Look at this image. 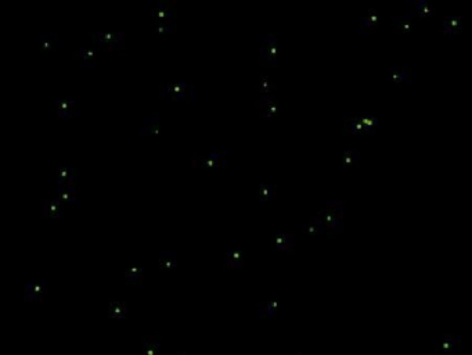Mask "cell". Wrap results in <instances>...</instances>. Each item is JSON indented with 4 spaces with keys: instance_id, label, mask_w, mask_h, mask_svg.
Listing matches in <instances>:
<instances>
[{
    "instance_id": "1",
    "label": "cell",
    "mask_w": 472,
    "mask_h": 355,
    "mask_svg": "<svg viewBox=\"0 0 472 355\" xmlns=\"http://www.w3.org/2000/svg\"><path fill=\"white\" fill-rule=\"evenodd\" d=\"M259 42V54H260V63L267 67H276L277 65L278 49H277V36L276 33L266 32L260 35Z\"/></svg>"
},
{
    "instance_id": "2",
    "label": "cell",
    "mask_w": 472,
    "mask_h": 355,
    "mask_svg": "<svg viewBox=\"0 0 472 355\" xmlns=\"http://www.w3.org/2000/svg\"><path fill=\"white\" fill-rule=\"evenodd\" d=\"M229 164V152L227 150H221V152H215L208 154L207 157L201 160H195V167H208V168H221L226 167Z\"/></svg>"
},
{
    "instance_id": "3",
    "label": "cell",
    "mask_w": 472,
    "mask_h": 355,
    "mask_svg": "<svg viewBox=\"0 0 472 355\" xmlns=\"http://www.w3.org/2000/svg\"><path fill=\"white\" fill-rule=\"evenodd\" d=\"M378 24H379V13L375 8H368L367 14L360 21V35L377 33Z\"/></svg>"
},
{
    "instance_id": "4",
    "label": "cell",
    "mask_w": 472,
    "mask_h": 355,
    "mask_svg": "<svg viewBox=\"0 0 472 355\" xmlns=\"http://www.w3.org/2000/svg\"><path fill=\"white\" fill-rule=\"evenodd\" d=\"M342 133L344 135H365L364 127L360 117H344L342 118Z\"/></svg>"
},
{
    "instance_id": "5",
    "label": "cell",
    "mask_w": 472,
    "mask_h": 355,
    "mask_svg": "<svg viewBox=\"0 0 472 355\" xmlns=\"http://www.w3.org/2000/svg\"><path fill=\"white\" fill-rule=\"evenodd\" d=\"M164 93H168V96H179L180 99H187L190 102L194 99V88L190 85H184V83L166 85V86H164Z\"/></svg>"
},
{
    "instance_id": "6",
    "label": "cell",
    "mask_w": 472,
    "mask_h": 355,
    "mask_svg": "<svg viewBox=\"0 0 472 355\" xmlns=\"http://www.w3.org/2000/svg\"><path fill=\"white\" fill-rule=\"evenodd\" d=\"M410 17H429L434 15L435 10L428 6V3L425 0H410L409 1Z\"/></svg>"
},
{
    "instance_id": "7",
    "label": "cell",
    "mask_w": 472,
    "mask_h": 355,
    "mask_svg": "<svg viewBox=\"0 0 472 355\" xmlns=\"http://www.w3.org/2000/svg\"><path fill=\"white\" fill-rule=\"evenodd\" d=\"M259 106H260V114H262V117H263V118H270V117H273V115L278 111L277 97L273 95L262 96V97H260V102H259Z\"/></svg>"
},
{
    "instance_id": "8",
    "label": "cell",
    "mask_w": 472,
    "mask_h": 355,
    "mask_svg": "<svg viewBox=\"0 0 472 355\" xmlns=\"http://www.w3.org/2000/svg\"><path fill=\"white\" fill-rule=\"evenodd\" d=\"M460 344H461V335L446 336L435 347V353H449V351H453V350L459 349Z\"/></svg>"
},
{
    "instance_id": "9",
    "label": "cell",
    "mask_w": 472,
    "mask_h": 355,
    "mask_svg": "<svg viewBox=\"0 0 472 355\" xmlns=\"http://www.w3.org/2000/svg\"><path fill=\"white\" fill-rule=\"evenodd\" d=\"M278 310V303L276 300H270V301H262L259 303V319H266V318H273L276 317Z\"/></svg>"
},
{
    "instance_id": "10",
    "label": "cell",
    "mask_w": 472,
    "mask_h": 355,
    "mask_svg": "<svg viewBox=\"0 0 472 355\" xmlns=\"http://www.w3.org/2000/svg\"><path fill=\"white\" fill-rule=\"evenodd\" d=\"M302 233L308 235H323L324 233V225L319 216H313L308 219V222L303 225Z\"/></svg>"
},
{
    "instance_id": "11",
    "label": "cell",
    "mask_w": 472,
    "mask_h": 355,
    "mask_svg": "<svg viewBox=\"0 0 472 355\" xmlns=\"http://www.w3.org/2000/svg\"><path fill=\"white\" fill-rule=\"evenodd\" d=\"M258 196L260 201H273L277 197V186L271 183H260L259 184Z\"/></svg>"
},
{
    "instance_id": "12",
    "label": "cell",
    "mask_w": 472,
    "mask_h": 355,
    "mask_svg": "<svg viewBox=\"0 0 472 355\" xmlns=\"http://www.w3.org/2000/svg\"><path fill=\"white\" fill-rule=\"evenodd\" d=\"M360 159V152L357 150H342L340 154V163L345 168H351L357 164Z\"/></svg>"
},
{
    "instance_id": "13",
    "label": "cell",
    "mask_w": 472,
    "mask_h": 355,
    "mask_svg": "<svg viewBox=\"0 0 472 355\" xmlns=\"http://www.w3.org/2000/svg\"><path fill=\"white\" fill-rule=\"evenodd\" d=\"M244 258H245L244 251H238V250L229 251L225 257V264L227 268H241L244 265Z\"/></svg>"
},
{
    "instance_id": "14",
    "label": "cell",
    "mask_w": 472,
    "mask_h": 355,
    "mask_svg": "<svg viewBox=\"0 0 472 355\" xmlns=\"http://www.w3.org/2000/svg\"><path fill=\"white\" fill-rule=\"evenodd\" d=\"M294 244H295L294 236L281 233V235H276V237H274V247L278 248V250L291 251L294 248Z\"/></svg>"
},
{
    "instance_id": "15",
    "label": "cell",
    "mask_w": 472,
    "mask_h": 355,
    "mask_svg": "<svg viewBox=\"0 0 472 355\" xmlns=\"http://www.w3.org/2000/svg\"><path fill=\"white\" fill-rule=\"evenodd\" d=\"M393 28L402 33H409L413 28V18L410 15H396L393 17Z\"/></svg>"
},
{
    "instance_id": "16",
    "label": "cell",
    "mask_w": 472,
    "mask_h": 355,
    "mask_svg": "<svg viewBox=\"0 0 472 355\" xmlns=\"http://www.w3.org/2000/svg\"><path fill=\"white\" fill-rule=\"evenodd\" d=\"M463 22L461 17H453V15H447L442 21V28L446 33H457Z\"/></svg>"
},
{
    "instance_id": "17",
    "label": "cell",
    "mask_w": 472,
    "mask_h": 355,
    "mask_svg": "<svg viewBox=\"0 0 472 355\" xmlns=\"http://www.w3.org/2000/svg\"><path fill=\"white\" fill-rule=\"evenodd\" d=\"M326 211L335 219L344 221V203L338 200H328L326 203Z\"/></svg>"
},
{
    "instance_id": "18",
    "label": "cell",
    "mask_w": 472,
    "mask_h": 355,
    "mask_svg": "<svg viewBox=\"0 0 472 355\" xmlns=\"http://www.w3.org/2000/svg\"><path fill=\"white\" fill-rule=\"evenodd\" d=\"M410 72H411V68L407 67V68H399V67H395L393 70H392V82L396 83H410L411 82V79H410Z\"/></svg>"
},
{
    "instance_id": "19",
    "label": "cell",
    "mask_w": 472,
    "mask_h": 355,
    "mask_svg": "<svg viewBox=\"0 0 472 355\" xmlns=\"http://www.w3.org/2000/svg\"><path fill=\"white\" fill-rule=\"evenodd\" d=\"M273 89H274V82L271 81L270 78L267 75H260V78H259V92L263 96H266L267 93H270Z\"/></svg>"
},
{
    "instance_id": "20",
    "label": "cell",
    "mask_w": 472,
    "mask_h": 355,
    "mask_svg": "<svg viewBox=\"0 0 472 355\" xmlns=\"http://www.w3.org/2000/svg\"><path fill=\"white\" fill-rule=\"evenodd\" d=\"M360 118H361V124L364 127L365 135H372L375 132V129L378 127L377 117H360Z\"/></svg>"
}]
</instances>
